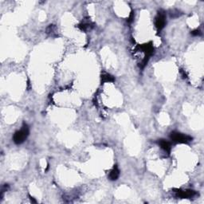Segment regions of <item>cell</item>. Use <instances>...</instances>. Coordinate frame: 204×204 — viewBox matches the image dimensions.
<instances>
[{
    "label": "cell",
    "mask_w": 204,
    "mask_h": 204,
    "mask_svg": "<svg viewBox=\"0 0 204 204\" xmlns=\"http://www.w3.org/2000/svg\"><path fill=\"white\" fill-rule=\"evenodd\" d=\"M119 176H120V171H119L117 166L115 165L114 167L111 170V171L109 172V178L110 180L115 181V180H117V179L119 178Z\"/></svg>",
    "instance_id": "obj_6"
},
{
    "label": "cell",
    "mask_w": 204,
    "mask_h": 204,
    "mask_svg": "<svg viewBox=\"0 0 204 204\" xmlns=\"http://www.w3.org/2000/svg\"><path fill=\"white\" fill-rule=\"evenodd\" d=\"M166 24V15L163 12H159L157 16L156 17V20H155V25L158 31H160L163 30V27L165 26Z\"/></svg>",
    "instance_id": "obj_3"
},
{
    "label": "cell",
    "mask_w": 204,
    "mask_h": 204,
    "mask_svg": "<svg viewBox=\"0 0 204 204\" xmlns=\"http://www.w3.org/2000/svg\"><path fill=\"white\" fill-rule=\"evenodd\" d=\"M176 193V196L179 198H182V199H190L192 198L195 195V191L193 190H185V191H182V190H176L175 191Z\"/></svg>",
    "instance_id": "obj_5"
},
{
    "label": "cell",
    "mask_w": 204,
    "mask_h": 204,
    "mask_svg": "<svg viewBox=\"0 0 204 204\" xmlns=\"http://www.w3.org/2000/svg\"><path fill=\"white\" fill-rule=\"evenodd\" d=\"M159 145H160V148H161L164 152H167V153H170L171 148V144H170L168 141L165 140H160V141H159Z\"/></svg>",
    "instance_id": "obj_7"
},
{
    "label": "cell",
    "mask_w": 204,
    "mask_h": 204,
    "mask_svg": "<svg viewBox=\"0 0 204 204\" xmlns=\"http://www.w3.org/2000/svg\"><path fill=\"white\" fill-rule=\"evenodd\" d=\"M101 82L103 83H107V82H113L115 81V78H113L109 73H103L101 75Z\"/></svg>",
    "instance_id": "obj_8"
},
{
    "label": "cell",
    "mask_w": 204,
    "mask_h": 204,
    "mask_svg": "<svg viewBox=\"0 0 204 204\" xmlns=\"http://www.w3.org/2000/svg\"><path fill=\"white\" fill-rule=\"evenodd\" d=\"M30 133V130H29V127L27 126V124H23V126L22 127L20 130L17 131L15 133L13 136V140L16 144H20L23 143L26 140L27 136Z\"/></svg>",
    "instance_id": "obj_1"
},
{
    "label": "cell",
    "mask_w": 204,
    "mask_h": 204,
    "mask_svg": "<svg viewBox=\"0 0 204 204\" xmlns=\"http://www.w3.org/2000/svg\"><path fill=\"white\" fill-rule=\"evenodd\" d=\"M191 33L193 36H199V35H201L202 32H201L199 30H193V31H191Z\"/></svg>",
    "instance_id": "obj_10"
},
{
    "label": "cell",
    "mask_w": 204,
    "mask_h": 204,
    "mask_svg": "<svg viewBox=\"0 0 204 204\" xmlns=\"http://www.w3.org/2000/svg\"><path fill=\"white\" fill-rule=\"evenodd\" d=\"M134 19V16H133V12H132V14L130 15L129 18H128V22H129V23H131V22H132V20Z\"/></svg>",
    "instance_id": "obj_11"
},
{
    "label": "cell",
    "mask_w": 204,
    "mask_h": 204,
    "mask_svg": "<svg viewBox=\"0 0 204 204\" xmlns=\"http://www.w3.org/2000/svg\"><path fill=\"white\" fill-rule=\"evenodd\" d=\"M139 48L140 49V50H142L143 52H144V58H149V59L150 58L151 56L153 54V53H154V47H153V45H152V42L145 43V44L139 47Z\"/></svg>",
    "instance_id": "obj_4"
},
{
    "label": "cell",
    "mask_w": 204,
    "mask_h": 204,
    "mask_svg": "<svg viewBox=\"0 0 204 204\" xmlns=\"http://www.w3.org/2000/svg\"><path fill=\"white\" fill-rule=\"evenodd\" d=\"M78 27L80 28L82 30H86L90 28V24L88 23V22H84V23H82V24L79 25Z\"/></svg>",
    "instance_id": "obj_9"
},
{
    "label": "cell",
    "mask_w": 204,
    "mask_h": 204,
    "mask_svg": "<svg viewBox=\"0 0 204 204\" xmlns=\"http://www.w3.org/2000/svg\"><path fill=\"white\" fill-rule=\"evenodd\" d=\"M170 138L173 142L179 144H188L192 140V137L179 132H171Z\"/></svg>",
    "instance_id": "obj_2"
}]
</instances>
